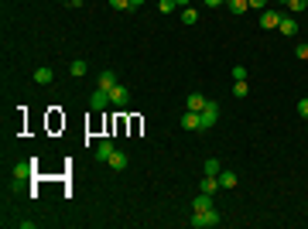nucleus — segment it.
I'll list each match as a JSON object with an SVG mask.
<instances>
[{"label": "nucleus", "instance_id": "14", "mask_svg": "<svg viewBox=\"0 0 308 229\" xmlns=\"http://www.w3.org/2000/svg\"><path fill=\"white\" fill-rule=\"evenodd\" d=\"M89 106H92V110H106V106H110V92H106V89H92Z\"/></svg>", "mask_w": 308, "mask_h": 229}, {"label": "nucleus", "instance_id": "29", "mask_svg": "<svg viewBox=\"0 0 308 229\" xmlns=\"http://www.w3.org/2000/svg\"><path fill=\"white\" fill-rule=\"evenodd\" d=\"M226 0H205V7H223Z\"/></svg>", "mask_w": 308, "mask_h": 229}, {"label": "nucleus", "instance_id": "21", "mask_svg": "<svg viewBox=\"0 0 308 229\" xmlns=\"http://www.w3.org/2000/svg\"><path fill=\"white\" fill-rule=\"evenodd\" d=\"M305 7H308V0H288V11L291 14H301Z\"/></svg>", "mask_w": 308, "mask_h": 229}, {"label": "nucleus", "instance_id": "12", "mask_svg": "<svg viewBox=\"0 0 308 229\" xmlns=\"http://www.w3.org/2000/svg\"><path fill=\"white\" fill-rule=\"evenodd\" d=\"M113 86H116V72H113V69H103L100 79H96V89H106V92H110Z\"/></svg>", "mask_w": 308, "mask_h": 229}, {"label": "nucleus", "instance_id": "4", "mask_svg": "<svg viewBox=\"0 0 308 229\" xmlns=\"http://www.w3.org/2000/svg\"><path fill=\"white\" fill-rule=\"evenodd\" d=\"M216 120H219V103H216V99H209L205 110H202V126L209 130V126H216Z\"/></svg>", "mask_w": 308, "mask_h": 229}, {"label": "nucleus", "instance_id": "3", "mask_svg": "<svg viewBox=\"0 0 308 229\" xmlns=\"http://www.w3.org/2000/svg\"><path fill=\"white\" fill-rule=\"evenodd\" d=\"M178 126H182V130H205V126H202V113H195V110H185V113L178 116Z\"/></svg>", "mask_w": 308, "mask_h": 229}, {"label": "nucleus", "instance_id": "22", "mask_svg": "<svg viewBox=\"0 0 308 229\" xmlns=\"http://www.w3.org/2000/svg\"><path fill=\"white\" fill-rule=\"evenodd\" d=\"M298 116H301V120H308V96H301V99H298Z\"/></svg>", "mask_w": 308, "mask_h": 229}, {"label": "nucleus", "instance_id": "24", "mask_svg": "<svg viewBox=\"0 0 308 229\" xmlns=\"http://www.w3.org/2000/svg\"><path fill=\"white\" fill-rule=\"evenodd\" d=\"M247 79V69L243 65H233V82H243Z\"/></svg>", "mask_w": 308, "mask_h": 229}, {"label": "nucleus", "instance_id": "10", "mask_svg": "<svg viewBox=\"0 0 308 229\" xmlns=\"http://www.w3.org/2000/svg\"><path fill=\"white\" fill-rule=\"evenodd\" d=\"M113 150H116V147H113V140H100V144H96V154H92V158L100 161V164H106Z\"/></svg>", "mask_w": 308, "mask_h": 229}, {"label": "nucleus", "instance_id": "30", "mask_svg": "<svg viewBox=\"0 0 308 229\" xmlns=\"http://www.w3.org/2000/svg\"><path fill=\"white\" fill-rule=\"evenodd\" d=\"M144 7V0H130V11H140Z\"/></svg>", "mask_w": 308, "mask_h": 229}, {"label": "nucleus", "instance_id": "2", "mask_svg": "<svg viewBox=\"0 0 308 229\" xmlns=\"http://www.w3.org/2000/svg\"><path fill=\"white\" fill-rule=\"evenodd\" d=\"M110 106H116V110H124V106H130V89L116 82L113 89H110Z\"/></svg>", "mask_w": 308, "mask_h": 229}, {"label": "nucleus", "instance_id": "15", "mask_svg": "<svg viewBox=\"0 0 308 229\" xmlns=\"http://www.w3.org/2000/svg\"><path fill=\"white\" fill-rule=\"evenodd\" d=\"M212 198H216V195H205V192H199L192 198V212H202V209H212Z\"/></svg>", "mask_w": 308, "mask_h": 229}, {"label": "nucleus", "instance_id": "5", "mask_svg": "<svg viewBox=\"0 0 308 229\" xmlns=\"http://www.w3.org/2000/svg\"><path fill=\"white\" fill-rule=\"evenodd\" d=\"M277 28H281V35H285V38H295V35H298V21L291 17V14H285V11H281V21H277Z\"/></svg>", "mask_w": 308, "mask_h": 229}, {"label": "nucleus", "instance_id": "13", "mask_svg": "<svg viewBox=\"0 0 308 229\" xmlns=\"http://www.w3.org/2000/svg\"><path fill=\"white\" fill-rule=\"evenodd\" d=\"M199 192H205V195L223 192V188H219V178H216V174H202V185H199Z\"/></svg>", "mask_w": 308, "mask_h": 229}, {"label": "nucleus", "instance_id": "27", "mask_svg": "<svg viewBox=\"0 0 308 229\" xmlns=\"http://www.w3.org/2000/svg\"><path fill=\"white\" fill-rule=\"evenodd\" d=\"M295 55L301 58V62H308V45H305V41H301V45H295Z\"/></svg>", "mask_w": 308, "mask_h": 229}, {"label": "nucleus", "instance_id": "16", "mask_svg": "<svg viewBox=\"0 0 308 229\" xmlns=\"http://www.w3.org/2000/svg\"><path fill=\"white\" fill-rule=\"evenodd\" d=\"M52 79H55V72L48 69V65H41V69H34V82H38V86H52Z\"/></svg>", "mask_w": 308, "mask_h": 229}, {"label": "nucleus", "instance_id": "8", "mask_svg": "<svg viewBox=\"0 0 308 229\" xmlns=\"http://www.w3.org/2000/svg\"><path fill=\"white\" fill-rule=\"evenodd\" d=\"M34 164H38V161H17V164H14V182L31 178V174H34Z\"/></svg>", "mask_w": 308, "mask_h": 229}, {"label": "nucleus", "instance_id": "6", "mask_svg": "<svg viewBox=\"0 0 308 229\" xmlns=\"http://www.w3.org/2000/svg\"><path fill=\"white\" fill-rule=\"evenodd\" d=\"M216 178H219V188H223V192H229V188H236V185H240V174L229 171V168H223Z\"/></svg>", "mask_w": 308, "mask_h": 229}, {"label": "nucleus", "instance_id": "11", "mask_svg": "<svg viewBox=\"0 0 308 229\" xmlns=\"http://www.w3.org/2000/svg\"><path fill=\"white\" fill-rule=\"evenodd\" d=\"M113 171H127V164H130V158H127V150H113L110 154V161H106Z\"/></svg>", "mask_w": 308, "mask_h": 229}, {"label": "nucleus", "instance_id": "18", "mask_svg": "<svg viewBox=\"0 0 308 229\" xmlns=\"http://www.w3.org/2000/svg\"><path fill=\"white\" fill-rule=\"evenodd\" d=\"M219 171H223V161H219V158H209L202 164V174H219Z\"/></svg>", "mask_w": 308, "mask_h": 229}, {"label": "nucleus", "instance_id": "17", "mask_svg": "<svg viewBox=\"0 0 308 229\" xmlns=\"http://www.w3.org/2000/svg\"><path fill=\"white\" fill-rule=\"evenodd\" d=\"M226 11L240 17V14H247V11H250V4H247V0H226Z\"/></svg>", "mask_w": 308, "mask_h": 229}, {"label": "nucleus", "instance_id": "26", "mask_svg": "<svg viewBox=\"0 0 308 229\" xmlns=\"http://www.w3.org/2000/svg\"><path fill=\"white\" fill-rule=\"evenodd\" d=\"M247 4H250V11H257V14L267 11V0H247Z\"/></svg>", "mask_w": 308, "mask_h": 229}, {"label": "nucleus", "instance_id": "1", "mask_svg": "<svg viewBox=\"0 0 308 229\" xmlns=\"http://www.w3.org/2000/svg\"><path fill=\"white\" fill-rule=\"evenodd\" d=\"M223 222V212H219L216 206L212 209H202V212H192V219H188V226L192 229H212Z\"/></svg>", "mask_w": 308, "mask_h": 229}, {"label": "nucleus", "instance_id": "28", "mask_svg": "<svg viewBox=\"0 0 308 229\" xmlns=\"http://www.w3.org/2000/svg\"><path fill=\"white\" fill-rule=\"evenodd\" d=\"M158 11H161V14H171V11H175V0H161Z\"/></svg>", "mask_w": 308, "mask_h": 229}, {"label": "nucleus", "instance_id": "31", "mask_svg": "<svg viewBox=\"0 0 308 229\" xmlns=\"http://www.w3.org/2000/svg\"><path fill=\"white\" fill-rule=\"evenodd\" d=\"M175 7H178V11H185V7H188V0H175Z\"/></svg>", "mask_w": 308, "mask_h": 229}, {"label": "nucleus", "instance_id": "19", "mask_svg": "<svg viewBox=\"0 0 308 229\" xmlns=\"http://www.w3.org/2000/svg\"><path fill=\"white\" fill-rule=\"evenodd\" d=\"M68 72H72L76 79H82V75H86V62H82V58H76V62L68 65Z\"/></svg>", "mask_w": 308, "mask_h": 229}, {"label": "nucleus", "instance_id": "23", "mask_svg": "<svg viewBox=\"0 0 308 229\" xmlns=\"http://www.w3.org/2000/svg\"><path fill=\"white\" fill-rule=\"evenodd\" d=\"M182 21L185 24H195V21H199V14H195L192 7H185V11H182Z\"/></svg>", "mask_w": 308, "mask_h": 229}, {"label": "nucleus", "instance_id": "7", "mask_svg": "<svg viewBox=\"0 0 308 229\" xmlns=\"http://www.w3.org/2000/svg\"><path fill=\"white\" fill-rule=\"evenodd\" d=\"M277 21H281V11H274V7L260 11V28H264V31H274V28H277Z\"/></svg>", "mask_w": 308, "mask_h": 229}, {"label": "nucleus", "instance_id": "25", "mask_svg": "<svg viewBox=\"0 0 308 229\" xmlns=\"http://www.w3.org/2000/svg\"><path fill=\"white\" fill-rule=\"evenodd\" d=\"M113 11H130V0H110Z\"/></svg>", "mask_w": 308, "mask_h": 229}, {"label": "nucleus", "instance_id": "9", "mask_svg": "<svg viewBox=\"0 0 308 229\" xmlns=\"http://www.w3.org/2000/svg\"><path fill=\"white\" fill-rule=\"evenodd\" d=\"M205 103H209V99H205L202 92H188V96H185V110H195V113H202Z\"/></svg>", "mask_w": 308, "mask_h": 229}, {"label": "nucleus", "instance_id": "20", "mask_svg": "<svg viewBox=\"0 0 308 229\" xmlns=\"http://www.w3.org/2000/svg\"><path fill=\"white\" fill-rule=\"evenodd\" d=\"M247 92H250L247 79H243V82H233V96H236V99H247Z\"/></svg>", "mask_w": 308, "mask_h": 229}]
</instances>
